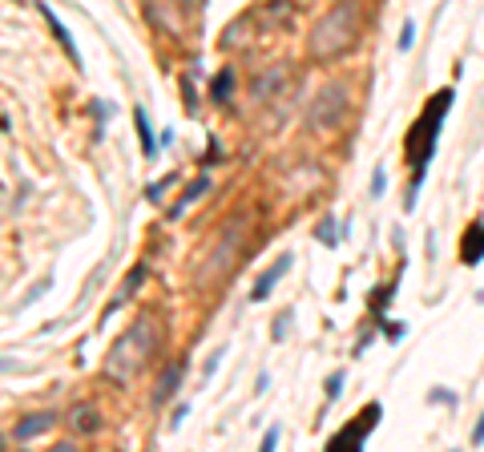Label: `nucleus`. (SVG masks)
Returning a JSON list of instances; mask_svg holds the SVG:
<instances>
[{"instance_id": "nucleus-1", "label": "nucleus", "mask_w": 484, "mask_h": 452, "mask_svg": "<svg viewBox=\"0 0 484 452\" xmlns=\"http://www.w3.org/2000/svg\"><path fill=\"white\" fill-rule=\"evenodd\" d=\"M452 101H456V93H452V89H440L436 97H428L420 117H416L412 129L404 134V158H408V166H412V190H408V198H404V210L416 206V194H420V182H424V174H428V162L436 158V141H440V129H444V117H448V109H452Z\"/></svg>"}, {"instance_id": "nucleus-2", "label": "nucleus", "mask_w": 484, "mask_h": 452, "mask_svg": "<svg viewBox=\"0 0 484 452\" xmlns=\"http://www.w3.org/2000/svg\"><path fill=\"white\" fill-rule=\"evenodd\" d=\"M355 37H360V4L355 0H339L335 9L311 28V41H307L311 61H331L339 53H348L355 45Z\"/></svg>"}, {"instance_id": "nucleus-3", "label": "nucleus", "mask_w": 484, "mask_h": 452, "mask_svg": "<svg viewBox=\"0 0 484 452\" xmlns=\"http://www.w3.org/2000/svg\"><path fill=\"white\" fill-rule=\"evenodd\" d=\"M154 339H158V327L149 323V319L134 323L122 339H117V343H113L109 360H105V372H109L113 380H134L137 372H141V364L149 360V348H154Z\"/></svg>"}, {"instance_id": "nucleus-4", "label": "nucleus", "mask_w": 484, "mask_h": 452, "mask_svg": "<svg viewBox=\"0 0 484 452\" xmlns=\"http://www.w3.org/2000/svg\"><path fill=\"white\" fill-rule=\"evenodd\" d=\"M380 416H384V408H380V404H367V408H363V412L355 416L348 428H339L335 436L327 440V448H335V452L339 448H363V440H367V432L380 424Z\"/></svg>"}, {"instance_id": "nucleus-5", "label": "nucleus", "mask_w": 484, "mask_h": 452, "mask_svg": "<svg viewBox=\"0 0 484 452\" xmlns=\"http://www.w3.org/2000/svg\"><path fill=\"white\" fill-rule=\"evenodd\" d=\"M348 89L343 85H327L319 93V101L311 105V122L319 129H327V126H339V117H343V105H348V97H343Z\"/></svg>"}, {"instance_id": "nucleus-6", "label": "nucleus", "mask_w": 484, "mask_h": 452, "mask_svg": "<svg viewBox=\"0 0 484 452\" xmlns=\"http://www.w3.org/2000/svg\"><path fill=\"white\" fill-rule=\"evenodd\" d=\"M460 263L480 267L484 263V222H468L464 239H460Z\"/></svg>"}, {"instance_id": "nucleus-7", "label": "nucleus", "mask_w": 484, "mask_h": 452, "mask_svg": "<svg viewBox=\"0 0 484 452\" xmlns=\"http://www.w3.org/2000/svg\"><path fill=\"white\" fill-rule=\"evenodd\" d=\"M286 271H291V254H283V259H279V263H274L271 271H262V275H259V283H254V291H250V299H254V303H262L267 295H271V287H274V283H279V279L286 275Z\"/></svg>"}, {"instance_id": "nucleus-8", "label": "nucleus", "mask_w": 484, "mask_h": 452, "mask_svg": "<svg viewBox=\"0 0 484 452\" xmlns=\"http://www.w3.org/2000/svg\"><path fill=\"white\" fill-rule=\"evenodd\" d=\"M45 428H53V412L28 416V420H21V424H16V440H33L37 432H45Z\"/></svg>"}, {"instance_id": "nucleus-9", "label": "nucleus", "mask_w": 484, "mask_h": 452, "mask_svg": "<svg viewBox=\"0 0 484 452\" xmlns=\"http://www.w3.org/2000/svg\"><path fill=\"white\" fill-rule=\"evenodd\" d=\"M134 122H137V138H141L146 158H154V154H158V141H154V126H149V117H146V109H141V105L134 109Z\"/></svg>"}, {"instance_id": "nucleus-10", "label": "nucleus", "mask_w": 484, "mask_h": 452, "mask_svg": "<svg viewBox=\"0 0 484 452\" xmlns=\"http://www.w3.org/2000/svg\"><path fill=\"white\" fill-rule=\"evenodd\" d=\"M41 13H45V21H49V28H53V37L61 41V49H65V53H69V57H73V61H77V45H73V37H69V28H65L61 21H57V16L49 13V4H41ZM77 65H81V61H77Z\"/></svg>"}, {"instance_id": "nucleus-11", "label": "nucleus", "mask_w": 484, "mask_h": 452, "mask_svg": "<svg viewBox=\"0 0 484 452\" xmlns=\"http://www.w3.org/2000/svg\"><path fill=\"white\" fill-rule=\"evenodd\" d=\"M174 380H182V360L166 367V376H161V384H158V392H154V396H158V400H166V396L174 392Z\"/></svg>"}, {"instance_id": "nucleus-12", "label": "nucleus", "mask_w": 484, "mask_h": 452, "mask_svg": "<svg viewBox=\"0 0 484 452\" xmlns=\"http://www.w3.org/2000/svg\"><path fill=\"white\" fill-rule=\"evenodd\" d=\"M146 275V267H134V271H129V279H125V287H122V295H117V299H113V307H122L125 299H129V295H134L137 291V279Z\"/></svg>"}, {"instance_id": "nucleus-13", "label": "nucleus", "mask_w": 484, "mask_h": 452, "mask_svg": "<svg viewBox=\"0 0 484 452\" xmlns=\"http://www.w3.org/2000/svg\"><path fill=\"white\" fill-rule=\"evenodd\" d=\"M206 186H210V182H206V178H198V182H194V186L186 190V198L178 202V206H174V210H170V214H174V218H178V214L186 210V206H190V202H194V198H202V190H206Z\"/></svg>"}, {"instance_id": "nucleus-14", "label": "nucleus", "mask_w": 484, "mask_h": 452, "mask_svg": "<svg viewBox=\"0 0 484 452\" xmlns=\"http://www.w3.org/2000/svg\"><path fill=\"white\" fill-rule=\"evenodd\" d=\"M230 81H235V77H230V69H226V73H218V81H214V101L230 97Z\"/></svg>"}, {"instance_id": "nucleus-15", "label": "nucleus", "mask_w": 484, "mask_h": 452, "mask_svg": "<svg viewBox=\"0 0 484 452\" xmlns=\"http://www.w3.org/2000/svg\"><path fill=\"white\" fill-rule=\"evenodd\" d=\"M396 45H399V53H408L412 45H416V25H412V21H404V28H399V41H396Z\"/></svg>"}, {"instance_id": "nucleus-16", "label": "nucleus", "mask_w": 484, "mask_h": 452, "mask_svg": "<svg viewBox=\"0 0 484 452\" xmlns=\"http://www.w3.org/2000/svg\"><path fill=\"white\" fill-rule=\"evenodd\" d=\"M339 392H343V372H335V376L327 380V400H335Z\"/></svg>"}, {"instance_id": "nucleus-17", "label": "nucleus", "mask_w": 484, "mask_h": 452, "mask_svg": "<svg viewBox=\"0 0 484 452\" xmlns=\"http://www.w3.org/2000/svg\"><path fill=\"white\" fill-rule=\"evenodd\" d=\"M279 436H283V432H279V424H274V428H267V436H262V448H267V452H274V448H279Z\"/></svg>"}, {"instance_id": "nucleus-18", "label": "nucleus", "mask_w": 484, "mask_h": 452, "mask_svg": "<svg viewBox=\"0 0 484 452\" xmlns=\"http://www.w3.org/2000/svg\"><path fill=\"white\" fill-rule=\"evenodd\" d=\"M384 186H387V170L380 166V170H375V178H372V194H375V198L384 194Z\"/></svg>"}, {"instance_id": "nucleus-19", "label": "nucleus", "mask_w": 484, "mask_h": 452, "mask_svg": "<svg viewBox=\"0 0 484 452\" xmlns=\"http://www.w3.org/2000/svg\"><path fill=\"white\" fill-rule=\"evenodd\" d=\"M472 444H484V412H480V420H476V428H472Z\"/></svg>"}, {"instance_id": "nucleus-20", "label": "nucleus", "mask_w": 484, "mask_h": 452, "mask_svg": "<svg viewBox=\"0 0 484 452\" xmlns=\"http://www.w3.org/2000/svg\"><path fill=\"white\" fill-rule=\"evenodd\" d=\"M319 239H323V242H331V247L339 242V239H335V230H331V222H327V226H319Z\"/></svg>"}, {"instance_id": "nucleus-21", "label": "nucleus", "mask_w": 484, "mask_h": 452, "mask_svg": "<svg viewBox=\"0 0 484 452\" xmlns=\"http://www.w3.org/2000/svg\"><path fill=\"white\" fill-rule=\"evenodd\" d=\"M428 400H440V404H452V400H456V396H452V392H428Z\"/></svg>"}, {"instance_id": "nucleus-22", "label": "nucleus", "mask_w": 484, "mask_h": 452, "mask_svg": "<svg viewBox=\"0 0 484 452\" xmlns=\"http://www.w3.org/2000/svg\"><path fill=\"white\" fill-rule=\"evenodd\" d=\"M404 331H408L404 323H392V327H387V339H404Z\"/></svg>"}]
</instances>
